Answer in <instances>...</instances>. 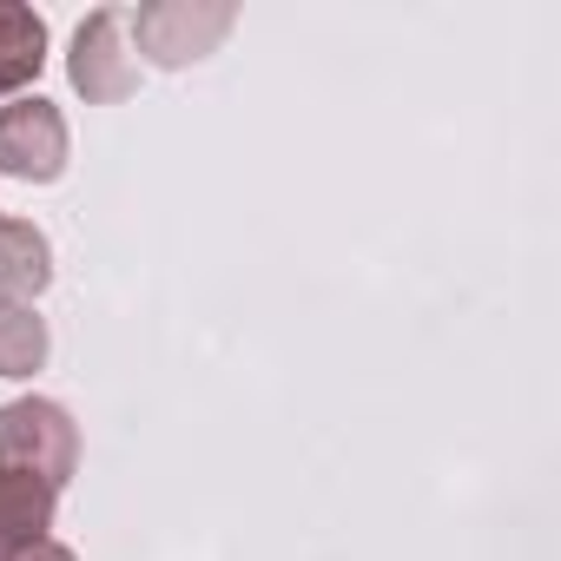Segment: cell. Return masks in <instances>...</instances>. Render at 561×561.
Returning <instances> with one entry per match:
<instances>
[{
    "label": "cell",
    "mask_w": 561,
    "mask_h": 561,
    "mask_svg": "<svg viewBox=\"0 0 561 561\" xmlns=\"http://www.w3.org/2000/svg\"><path fill=\"white\" fill-rule=\"evenodd\" d=\"M0 469H27L54 489L73 482L80 469V423L54 397H14L0 403Z\"/></svg>",
    "instance_id": "6da1fadb"
},
{
    "label": "cell",
    "mask_w": 561,
    "mask_h": 561,
    "mask_svg": "<svg viewBox=\"0 0 561 561\" xmlns=\"http://www.w3.org/2000/svg\"><path fill=\"white\" fill-rule=\"evenodd\" d=\"M231 27H238V8H231V0H146V8L126 14L133 54H146L152 67H192V60H205Z\"/></svg>",
    "instance_id": "7a4b0ae2"
},
{
    "label": "cell",
    "mask_w": 561,
    "mask_h": 561,
    "mask_svg": "<svg viewBox=\"0 0 561 561\" xmlns=\"http://www.w3.org/2000/svg\"><path fill=\"white\" fill-rule=\"evenodd\" d=\"M67 152H73V133H67V113L41 93H21L0 106V172L21 179V185H54L67 172Z\"/></svg>",
    "instance_id": "3957f363"
},
{
    "label": "cell",
    "mask_w": 561,
    "mask_h": 561,
    "mask_svg": "<svg viewBox=\"0 0 561 561\" xmlns=\"http://www.w3.org/2000/svg\"><path fill=\"white\" fill-rule=\"evenodd\" d=\"M67 80H73V93H87V106H119L139 87V60H133L119 8H100L80 21L73 54H67Z\"/></svg>",
    "instance_id": "277c9868"
},
{
    "label": "cell",
    "mask_w": 561,
    "mask_h": 561,
    "mask_svg": "<svg viewBox=\"0 0 561 561\" xmlns=\"http://www.w3.org/2000/svg\"><path fill=\"white\" fill-rule=\"evenodd\" d=\"M54 285V244L41 225L0 211V305H34Z\"/></svg>",
    "instance_id": "5b68a950"
},
{
    "label": "cell",
    "mask_w": 561,
    "mask_h": 561,
    "mask_svg": "<svg viewBox=\"0 0 561 561\" xmlns=\"http://www.w3.org/2000/svg\"><path fill=\"white\" fill-rule=\"evenodd\" d=\"M60 515V489L27 476V469H0V554H14L27 541H47Z\"/></svg>",
    "instance_id": "8992f818"
},
{
    "label": "cell",
    "mask_w": 561,
    "mask_h": 561,
    "mask_svg": "<svg viewBox=\"0 0 561 561\" xmlns=\"http://www.w3.org/2000/svg\"><path fill=\"white\" fill-rule=\"evenodd\" d=\"M47 67V21L27 0H0V100H21Z\"/></svg>",
    "instance_id": "52a82bcc"
},
{
    "label": "cell",
    "mask_w": 561,
    "mask_h": 561,
    "mask_svg": "<svg viewBox=\"0 0 561 561\" xmlns=\"http://www.w3.org/2000/svg\"><path fill=\"white\" fill-rule=\"evenodd\" d=\"M47 318L34 311V305H0V377L8 383H21V377H34L41 364H47Z\"/></svg>",
    "instance_id": "ba28073f"
},
{
    "label": "cell",
    "mask_w": 561,
    "mask_h": 561,
    "mask_svg": "<svg viewBox=\"0 0 561 561\" xmlns=\"http://www.w3.org/2000/svg\"><path fill=\"white\" fill-rule=\"evenodd\" d=\"M0 561H80V554H73L67 541H54V535H47V541H27V548H14V554H0Z\"/></svg>",
    "instance_id": "9c48e42d"
}]
</instances>
